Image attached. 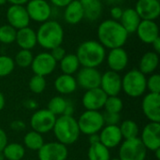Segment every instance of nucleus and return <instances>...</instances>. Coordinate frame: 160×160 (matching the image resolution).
Returning <instances> with one entry per match:
<instances>
[{"instance_id":"obj_1","label":"nucleus","mask_w":160,"mask_h":160,"mask_svg":"<svg viewBox=\"0 0 160 160\" xmlns=\"http://www.w3.org/2000/svg\"><path fill=\"white\" fill-rule=\"evenodd\" d=\"M98 42L106 49L123 47L128 38V33L122 26L119 21L108 19L101 22L97 31Z\"/></svg>"},{"instance_id":"obj_2","label":"nucleus","mask_w":160,"mask_h":160,"mask_svg":"<svg viewBox=\"0 0 160 160\" xmlns=\"http://www.w3.org/2000/svg\"><path fill=\"white\" fill-rule=\"evenodd\" d=\"M76 56L82 68H98L106 59V50L98 40L82 42L76 52Z\"/></svg>"},{"instance_id":"obj_3","label":"nucleus","mask_w":160,"mask_h":160,"mask_svg":"<svg viewBox=\"0 0 160 160\" xmlns=\"http://www.w3.org/2000/svg\"><path fill=\"white\" fill-rule=\"evenodd\" d=\"M37 33V41L43 49L52 50L61 46L64 40V29L62 25L53 20H48L40 24Z\"/></svg>"},{"instance_id":"obj_4","label":"nucleus","mask_w":160,"mask_h":160,"mask_svg":"<svg viewBox=\"0 0 160 160\" xmlns=\"http://www.w3.org/2000/svg\"><path fill=\"white\" fill-rule=\"evenodd\" d=\"M52 131L57 142L66 146L75 143L81 133L77 120L72 115L64 114L56 118Z\"/></svg>"},{"instance_id":"obj_5","label":"nucleus","mask_w":160,"mask_h":160,"mask_svg":"<svg viewBox=\"0 0 160 160\" xmlns=\"http://www.w3.org/2000/svg\"><path fill=\"white\" fill-rule=\"evenodd\" d=\"M122 90L131 98H139L146 91V77L139 69H131L122 78Z\"/></svg>"},{"instance_id":"obj_6","label":"nucleus","mask_w":160,"mask_h":160,"mask_svg":"<svg viewBox=\"0 0 160 160\" xmlns=\"http://www.w3.org/2000/svg\"><path fill=\"white\" fill-rule=\"evenodd\" d=\"M78 122L80 132L85 135L98 134L104 127L103 115L98 111H85L80 116Z\"/></svg>"},{"instance_id":"obj_7","label":"nucleus","mask_w":160,"mask_h":160,"mask_svg":"<svg viewBox=\"0 0 160 160\" xmlns=\"http://www.w3.org/2000/svg\"><path fill=\"white\" fill-rule=\"evenodd\" d=\"M147 149L140 138L125 140L120 143L119 159L120 160H145Z\"/></svg>"},{"instance_id":"obj_8","label":"nucleus","mask_w":160,"mask_h":160,"mask_svg":"<svg viewBox=\"0 0 160 160\" xmlns=\"http://www.w3.org/2000/svg\"><path fill=\"white\" fill-rule=\"evenodd\" d=\"M30 20L44 22L52 16V7L47 0H29L24 6Z\"/></svg>"},{"instance_id":"obj_9","label":"nucleus","mask_w":160,"mask_h":160,"mask_svg":"<svg viewBox=\"0 0 160 160\" xmlns=\"http://www.w3.org/2000/svg\"><path fill=\"white\" fill-rule=\"evenodd\" d=\"M55 120L56 116L47 109L39 110L32 115L30 119V126L34 131L44 134L52 130Z\"/></svg>"},{"instance_id":"obj_10","label":"nucleus","mask_w":160,"mask_h":160,"mask_svg":"<svg viewBox=\"0 0 160 160\" xmlns=\"http://www.w3.org/2000/svg\"><path fill=\"white\" fill-rule=\"evenodd\" d=\"M57 62L52 57L51 53L44 52L34 56L30 67L35 75L45 77L54 71Z\"/></svg>"},{"instance_id":"obj_11","label":"nucleus","mask_w":160,"mask_h":160,"mask_svg":"<svg viewBox=\"0 0 160 160\" xmlns=\"http://www.w3.org/2000/svg\"><path fill=\"white\" fill-rule=\"evenodd\" d=\"M68 151L66 145L59 142L44 143L38 151L39 160H66Z\"/></svg>"},{"instance_id":"obj_12","label":"nucleus","mask_w":160,"mask_h":160,"mask_svg":"<svg viewBox=\"0 0 160 160\" xmlns=\"http://www.w3.org/2000/svg\"><path fill=\"white\" fill-rule=\"evenodd\" d=\"M6 18L8 24L15 28L16 30L29 26L30 18L24 6L10 5L6 12Z\"/></svg>"},{"instance_id":"obj_13","label":"nucleus","mask_w":160,"mask_h":160,"mask_svg":"<svg viewBox=\"0 0 160 160\" xmlns=\"http://www.w3.org/2000/svg\"><path fill=\"white\" fill-rule=\"evenodd\" d=\"M101 73L96 68H82L78 71L77 84L85 90L98 88L100 86Z\"/></svg>"},{"instance_id":"obj_14","label":"nucleus","mask_w":160,"mask_h":160,"mask_svg":"<svg viewBox=\"0 0 160 160\" xmlns=\"http://www.w3.org/2000/svg\"><path fill=\"white\" fill-rule=\"evenodd\" d=\"M99 87L108 97L118 96L122 91V77L118 72L108 70L101 74Z\"/></svg>"},{"instance_id":"obj_15","label":"nucleus","mask_w":160,"mask_h":160,"mask_svg":"<svg viewBox=\"0 0 160 160\" xmlns=\"http://www.w3.org/2000/svg\"><path fill=\"white\" fill-rule=\"evenodd\" d=\"M141 141L147 150L155 152L160 148V124L156 122H150L147 124L141 136Z\"/></svg>"},{"instance_id":"obj_16","label":"nucleus","mask_w":160,"mask_h":160,"mask_svg":"<svg viewBox=\"0 0 160 160\" xmlns=\"http://www.w3.org/2000/svg\"><path fill=\"white\" fill-rule=\"evenodd\" d=\"M143 114L150 122H160V94L148 93L142 102Z\"/></svg>"},{"instance_id":"obj_17","label":"nucleus","mask_w":160,"mask_h":160,"mask_svg":"<svg viewBox=\"0 0 160 160\" xmlns=\"http://www.w3.org/2000/svg\"><path fill=\"white\" fill-rule=\"evenodd\" d=\"M108 96L102 91L100 87L86 90L82 102L87 111H99L104 107Z\"/></svg>"},{"instance_id":"obj_18","label":"nucleus","mask_w":160,"mask_h":160,"mask_svg":"<svg viewBox=\"0 0 160 160\" xmlns=\"http://www.w3.org/2000/svg\"><path fill=\"white\" fill-rule=\"evenodd\" d=\"M134 8L142 20L155 21L160 15V1L138 0Z\"/></svg>"},{"instance_id":"obj_19","label":"nucleus","mask_w":160,"mask_h":160,"mask_svg":"<svg viewBox=\"0 0 160 160\" xmlns=\"http://www.w3.org/2000/svg\"><path fill=\"white\" fill-rule=\"evenodd\" d=\"M136 33L140 40L145 44H152L155 39L159 38V28L155 21L142 20Z\"/></svg>"},{"instance_id":"obj_20","label":"nucleus","mask_w":160,"mask_h":160,"mask_svg":"<svg viewBox=\"0 0 160 160\" xmlns=\"http://www.w3.org/2000/svg\"><path fill=\"white\" fill-rule=\"evenodd\" d=\"M107 56V64L110 68V70L120 72L124 70L128 64V54L127 51L123 48H115L110 50Z\"/></svg>"},{"instance_id":"obj_21","label":"nucleus","mask_w":160,"mask_h":160,"mask_svg":"<svg viewBox=\"0 0 160 160\" xmlns=\"http://www.w3.org/2000/svg\"><path fill=\"white\" fill-rule=\"evenodd\" d=\"M99 132V142L108 149L114 148L122 142L123 137L119 126H106Z\"/></svg>"},{"instance_id":"obj_22","label":"nucleus","mask_w":160,"mask_h":160,"mask_svg":"<svg viewBox=\"0 0 160 160\" xmlns=\"http://www.w3.org/2000/svg\"><path fill=\"white\" fill-rule=\"evenodd\" d=\"M15 42L21 49L31 51L38 44L37 33L29 26L19 29L16 33Z\"/></svg>"},{"instance_id":"obj_23","label":"nucleus","mask_w":160,"mask_h":160,"mask_svg":"<svg viewBox=\"0 0 160 160\" xmlns=\"http://www.w3.org/2000/svg\"><path fill=\"white\" fill-rule=\"evenodd\" d=\"M84 19V13L82 4L79 0L71 1L65 7L64 20L68 24H78Z\"/></svg>"},{"instance_id":"obj_24","label":"nucleus","mask_w":160,"mask_h":160,"mask_svg":"<svg viewBox=\"0 0 160 160\" xmlns=\"http://www.w3.org/2000/svg\"><path fill=\"white\" fill-rule=\"evenodd\" d=\"M142 19L135 10V8H126L123 10V14L121 19L119 20V22L122 24V26L126 29V31L128 34L135 33Z\"/></svg>"},{"instance_id":"obj_25","label":"nucleus","mask_w":160,"mask_h":160,"mask_svg":"<svg viewBox=\"0 0 160 160\" xmlns=\"http://www.w3.org/2000/svg\"><path fill=\"white\" fill-rule=\"evenodd\" d=\"M82 6L84 18L89 22L98 21L102 14V4L100 0H79Z\"/></svg>"},{"instance_id":"obj_26","label":"nucleus","mask_w":160,"mask_h":160,"mask_svg":"<svg viewBox=\"0 0 160 160\" xmlns=\"http://www.w3.org/2000/svg\"><path fill=\"white\" fill-rule=\"evenodd\" d=\"M76 79L72 75L61 74L54 81L55 90L63 95H68L73 93L77 89Z\"/></svg>"},{"instance_id":"obj_27","label":"nucleus","mask_w":160,"mask_h":160,"mask_svg":"<svg viewBox=\"0 0 160 160\" xmlns=\"http://www.w3.org/2000/svg\"><path fill=\"white\" fill-rule=\"evenodd\" d=\"M159 64V55L155 52H145L139 64V70L144 74H152L158 68Z\"/></svg>"},{"instance_id":"obj_28","label":"nucleus","mask_w":160,"mask_h":160,"mask_svg":"<svg viewBox=\"0 0 160 160\" xmlns=\"http://www.w3.org/2000/svg\"><path fill=\"white\" fill-rule=\"evenodd\" d=\"M59 66L63 74L72 75L79 70L81 65L75 53H68L59 62Z\"/></svg>"},{"instance_id":"obj_29","label":"nucleus","mask_w":160,"mask_h":160,"mask_svg":"<svg viewBox=\"0 0 160 160\" xmlns=\"http://www.w3.org/2000/svg\"><path fill=\"white\" fill-rule=\"evenodd\" d=\"M110 149L105 147L100 142L90 144L88 149V160H110Z\"/></svg>"},{"instance_id":"obj_30","label":"nucleus","mask_w":160,"mask_h":160,"mask_svg":"<svg viewBox=\"0 0 160 160\" xmlns=\"http://www.w3.org/2000/svg\"><path fill=\"white\" fill-rule=\"evenodd\" d=\"M4 158L8 160H21L25 155L24 147L16 142L8 143L2 151Z\"/></svg>"},{"instance_id":"obj_31","label":"nucleus","mask_w":160,"mask_h":160,"mask_svg":"<svg viewBox=\"0 0 160 160\" xmlns=\"http://www.w3.org/2000/svg\"><path fill=\"white\" fill-rule=\"evenodd\" d=\"M23 143L26 148L33 151H38L41 148V146L44 144V140L42 134L32 130L26 133V135L24 136Z\"/></svg>"},{"instance_id":"obj_32","label":"nucleus","mask_w":160,"mask_h":160,"mask_svg":"<svg viewBox=\"0 0 160 160\" xmlns=\"http://www.w3.org/2000/svg\"><path fill=\"white\" fill-rule=\"evenodd\" d=\"M122 137L125 140L138 138L140 128L137 123L133 120H125L119 127Z\"/></svg>"},{"instance_id":"obj_33","label":"nucleus","mask_w":160,"mask_h":160,"mask_svg":"<svg viewBox=\"0 0 160 160\" xmlns=\"http://www.w3.org/2000/svg\"><path fill=\"white\" fill-rule=\"evenodd\" d=\"M67 100L62 97H53L48 103L47 110L50 111L52 114L56 115H62L64 114L67 106H68Z\"/></svg>"},{"instance_id":"obj_34","label":"nucleus","mask_w":160,"mask_h":160,"mask_svg":"<svg viewBox=\"0 0 160 160\" xmlns=\"http://www.w3.org/2000/svg\"><path fill=\"white\" fill-rule=\"evenodd\" d=\"M33 58H34V55H33V53H32V52L30 50L21 49L16 53L15 58L13 60H14L15 65H17L20 68H28V67L31 66Z\"/></svg>"},{"instance_id":"obj_35","label":"nucleus","mask_w":160,"mask_h":160,"mask_svg":"<svg viewBox=\"0 0 160 160\" xmlns=\"http://www.w3.org/2000/svg\"><path fill=\"white\" fill-rule=\"evenodd\" d=\"M124 104L122 99L118 96H113V97H108L104 107L105 112H112V113H120L121 111L123 110Z\"/></svg>"},{"instance_id":"obj_36","label":"nucleus","mask_w":160,"mask_h":160,"mask_svg":"<svg viewBox=\"0 0 160 160\" xmlns=\"http://www.w3.org/2000/svg\"><path fill=\"white\" fill-rule=\"evenodd\" d=\"M17 30L9 24L0 26V42L3 44H10L15 42Z\"/></svg>"},{"instance_id":"obj_37","label":"nucleus","mask_w":160,"mask_h":160,"mask_svg":"<svg viewBox=\"0 0 160 160\" xmlns=\"http://www.w3.org/2000/svg\"><path fill=\"white\" fill-rule=\"evenodd\" d=\"M15 68L13 58L8 55H0V77L9 75Z\"/></svg>"},{"instance_id":"obj_38","label":"nucleus","mask_w":160,"mask_h":160,"mask_svg":"<svg viewBox=\"0 0 160 160\" xmlns=\"http://www.w3.org/2000/svg\"><path fill=\"white\" fill-rule=\"evenodd\" d=\"M29 89L35 94H41L46 88V80L45 77L39 75H34L29 81Z\"/></svg>"},{"instance_id":"obj_39","label":"nucleus","mask_w":160,"mask_h":160,"mask_svg":"<svg viewBox=\"0 0 160 160\" xmlns=\"http://www.w3.org/2000/svg\"><path fill=\"white\" fill-rule=\"evenodd\" d=\"M146 89L150 91V93H160V75L157 73H153L148 79H146Z\"/></svg>"},{"instance_id":"obj_40","label":"nucleus","mask_w":160,"mask_h":160,"mask_svg":"<svg viewBox=\"0 0 160 160\" xmlns=\"http://www.w3.org/2000/svg\"><path fill=\"white\" fill-rule=\"evenodd\" d=\"M102 115H103L104 124L106 126H118V124L120 123L121 120L120 113H112V112H105L104 113H102Z\"/></svg>"},{"instance_id":"obj_41","label":"nucleus","mask_w":160,"mask_h":160,"mask_svg":"<svg viewBox=\"0 0 160 160\" xmlns=\"http://www.w3.org/2000/svg\"><path fill=\"white\" fill-rule=\"evenodd\" d=\"M50 53H51L52 57L56 62H60V61L64 58V56L67 54V53H66V50H65L62 46H57V47L52 49Z\"/></svg>"},{"instance_id":"obj_42","label":"nucleus","mask_w":160,"mask_h":160,"mask_svg":"<svg viewBox=\"0 0 160 160\" xmlns=\"http://www.w3.org/2000/svg\"><path fill=\"white\" fill-rule=\"evenodd\" d=\"M123 8L120 6H112L111 10H110V14L112 20L114 21H119L122 17L123 14Z\"/></svg>"},{"instance_id":"obj_43","label":"nucleus","mask_w":160,"mask_h":160,"mask_svg":"<svg viewBox=\"0 0 160 160\" xmlns=\"http://www.w3.org/2000/svg\"><path fill=\"white\" fill-rule=\"evenodd\" d=\"M7 144H8L7 134L2 128H0V152H2L4 150V148L6 147Z\"/></svg>"},{"instance_id":"obj_44","label":"nucleus","mask_w":160,"mask_h":160,"mask_svg":"<svg viewBox=\"0 0 160 160\" xmlns=\"http://www.w3.org/2000/svg\"><path fill=\"white\" fill-rule=\"evenodd\" d=\"M73 0H50V2L56 8H65Z\"/></svg>"},{"instance_id":"obj_45","label":"nucleus","mask_w":160,"mask_h":160,"mask_svg":"<svg viewBox=\"0 0 160 160\" xmlns=\"http://www.w3.org/2000/svg\"><path fill=\"white\" fill-rule=\"evenodd\" d=\"M152 45H153V49H154V52H157L158 54L160 53V38H158L157 39H155L153 42H152Z\"/></svg>"},{"instance_id":"obj_46","label":"nucleus","mask_w":160,"mask_h":160,"mask_svg":"<svg viewBox=\"0 0 160 160\" xmlns=\"http://www.w3.org/2000/svg\"><path fill=\"white\" fill-rule=\"evenodd\" d=\"M29 0H7L10 5H17V6H25Z\"/></svg>"},{"instance_id":"obj_47","label":"nucleus","mask_w":160,"mask_h":160,"mask_svg":"<svg viewBox=\"0 0 160 160\" xmlns=\"http://www.w3.org/2000/svg\"><path fill=\"white\" fill-rule=\"evenodd\" d=\"M89 142L90 144H94L97 142H99V135L98 134H93L89 136Z\"/></svg>"},{"instance_id":"obj_48","label":"nucleus","mask_w":160,"mask_h":160,"mask_svg":"<svg viewBox=\"0 0 160 160\" xmlns=\"http://www.w3.org/2000/svg\"><path fill=\"white\" fill-rule=\"evenodd\" d=\"M106 2L110 5H112V6H118L119 4L124 2V0H106Z\"/></svg>"},{"instance_id":"obj_49","label":"nucleus","mask_w":160,"mask_h":160,"mask_svg":"<svg viewBox=\"0 0 160 160\" xmlns=\"http://www.w3.org/2000/svg\"><path fill=\"white\" fill-rule=\"evenodd\" d=\"M5 103H6V100H5V98L3 96V94L1 93L0 91V111H2L5 107Z\"/></svg>"},{"instance_id":"obj_50","label":"nucleus","mask_w":160,"mask_h":160,"mask_svg":"<svg viewBox=\"0 0 160 160\" xmlns=\"http://www.w3.org/2000/svg\"><path fill=\"white\" fill-rule=\"evenodd\" d=\"M155 154H156V157H157V159H160V148L159 149H158V150H156L155 151Z\"/></svg>"},{"instance_id":"obj_51","label":"nucleus","mask_w":160,"mask_h":160,"mask_svg":"<svg viewBox=\"0 0 160 160\" xmlns=\"http://www.w3.org/2000/svg\"><path fill=\"white\" fill-rule=\"evenodd\" d=\"M7 3V0H0V7H2L3 5H5Z\"/></svg>"},{"instance_id":"obj_52","label":"nucleus","mask_w":160,"mask_h":160,"mask_svg":"<svg viewBox=\"0 0 160 160\" xmlns=\"http://www.w3.org/2000/svg\"><path fill=\"white\" fill-rule=\"evenodd\" d=\"M4 159H5L4 155H3V153H2V152H0V160H4Z\"/></svg>"},{"instance_id":"obj_53","label":"nucleus","mask_w":160,"mask_h":160,"mask_svg":"<svg viewBox=\"0 0 160 160\" xmlns=\"http://www.w3.org/2000/svg\"><path fill=\"white\" fill-rule=\"evenodd\" d=\"M110 160H120L119 158H112V159H110Z\"/></svg>"}]
</instances>
